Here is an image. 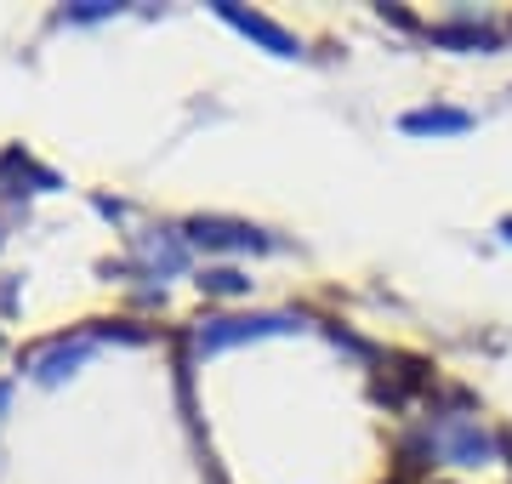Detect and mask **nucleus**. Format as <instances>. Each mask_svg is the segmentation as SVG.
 <instances>
[{
	"instance_id": "nucleus-1",
	"label": "nucleus",
	"mask_w": 512,
	"mask_h": 484,
	"mask_svg": "<svg viewBox=\"0 0 512 484\" xmlns=\"http://www.w3.org/2000/svg\"><path fill=\"white\" fill-rule=\"evenodd\" d=\"M302 319H313L308 308H256V314H205L194 325L177 331V359H211L222 348H245V342H262V336H291Z\"/></svg>"
},
{
	"instance_id": "nucleus-2",
	"label": "nucleus",
	"mask_w": 512,
	"mask_h": 484,
	"mask_svg": "<svg viewBox=\"0 0 512 484\" xmlns=\"http://www.w3.org/2000/svg\"><path fill=\"white\" fill-rule=\"evenodd\" d=\"M188 262H194V245L183 240V223H160V228H137L131 234V251L120 262H109V274H131V280H177Z\"/></svg>"
},
{
	"instance_id": "nucleus-3",
	"label": "nucleus",
	"mask_w": 512,
	"mask_h": 484,
	"mask_svg": "<svg viewBox=\"0 0 512 484\" xmlns=\"http://www.w3.org/2000/svg\"><path fill=\"white\" fill-rule=\"evenodd\" d=\"M183 240L205 257H274V251H285L279 234L245 223V217H188Z\"/></svg>"
},
{
	"instance_id": "nucleus-4",
	"label": "nucleus",
	"mask_w": 512,
	"mask_h": 484,
	"mask_svg": "<svg viewBox=\"0 0 512 484\" xmlns=\"http://www.w3.org/2000/svg\"><path fill=\"white\" fill-rule=\"evenodd\" d=\"M97 348H103V342L92 336V325H80V331H57V336H46V342H40V348H29V354H23L18 365H23L29 376H35L40 388H57V382L80 371V365H86V359H92Z\"/></svg>"
},
{
	"instance_id": "nucleus-5",
	"label": "nucleus",
	"mask_w": 512,
	"mask_h": 484,
	"mask_svg": "<svg viewBox=\"0 0 512 484\" xmlns=\"http://www.w3.org/2000/svg\"><path fill=\"white\" fill-rule=\"evenodd\" d=\"M52 188H63V177H57L52 166H40L23 143H6V149H0V205H6V211H23V200L52 194Z\"/></svg>"
},
{
	"instance_id": "nucleus-6",
	"label": "nucleus",
	"mask_w": 512,
	"mask_h": 484,
	"mask_svg": "<svg viewBox=\"0 0 512 484\" xmlns=\"http://www.w3.org/2000/svg\"><path fill=\"white\" fill-rule=\"evenodd\" d=\"M228 29H239L245 40H256L262 52H274V57H308V46H302V35H291L285 23H274L268 12H251V6H239V0H217L211 6Z\"/></svg>"
},
{
	"instance_id": "nucleus-7",
	"label": "nucleus",
	"mask_w": 512,
	"mask_h": 484,
	"mask_svg": "<svg viewBox=\"0 0 512 484\" xmlns=\"http://www.w3.org/2000/svg\"><path fill=\"white\" fill-rule=\"evenodd\" d=\"M421 40H433L439 52H501V29L490 18H473V12H450V18L427 23Z\"/></svg>"
},
{
	"instance_id": "nucleus-8",
	"label": "nucleus",
	"mask_w": 512,
	"mask_h": 484,
	"mask_svg": "<svg viewBox=\"0 0 512 484\" xmlns=\"http://www.w3.org/2000/svg\"><path fill=\"white\" fill-rule=\"evenodd\" d=\"M478 120L456 103H421V109H404L399 114V131L404 137H467Z\"/></svg>"
},
{
	"instance_id": "nucleus-9",
	"label": "nucleus",
	"mask_w": 512,
	"mask_h": 484,
	"mask_svg": "<svg viewBox=\"0 0 512 484\" xmlns=\"http://www.w3.org/2000/svg\"><path fill=\"white\" fill-rule=\"evenodd\" d=\"M194 285H200L211 302H239V297H251V285H256V280L245 274V268H234V262H205Z\"/></svg>"
},
{
	"instance_id": "nucleus-10",
	"label": "nucleus",
	"mask_w": 512,
	"mask_h": 484,
	"mask_svg": "<svg viewBox=\"0 0 512 484\" xmlns=\"http://www.w3.org/2000/svg\"><path fill=\"white\" fill-rule=\"evenodd\" d=\"M120 12V0H74L63 6V23H109Z\"/></svg>"
},
{
	"instance_id": "nucleus-11",
	"label": "nucleus",
	"mask_w": 512,
	"mask_h": 484,
	"mask_svg": "<svg viewBox=\"0 0 512 484\" xmlns=\"http://www.w3.org/2000/svg\"><path fill=\"white\" fill-rule=\"evenodd\" d=\"M92 211L109 217V223H131V205L126 200H109V194H92Z\"/></svg>"
},
{
	"instance_id": "nucleus-12",
	"label": "nucleus",
	"mask_w": 512,
	"mask_h": 484,
	"mask_svg": "<svg viewBox=\"0 0 512 484\" xmlns=\"http://www.w3.org/2000/svg\"><path fill=\"white\" fill-rule=\"evenodd\" d=\"M376 12H382V23H399L404 35H421V29H427V23H421L416 12H404V6H376Z\"/></svg>"
},
{
	"instance_id": "nucleus-13",
	"label": "nucleus",
	"mask_w": 512,
	"mask_h": 484,
	"mask_svg": "<svg viewBox=\"0 0 512 484\" xmlns=\"http://www.w3.org/2000/svg\"><path fill=\"white\" fill-rule=\"evenodd\" d=\"M18 217H23V211H6V205H0V245H6V228L18 223Z\"/></svg>"
},
{
	"instance_id": "nucleus-14",
	"label": "nucleus",
	"mask_w": 512,
	"mask_h": 484,
	"mask_svg": "<svg viewBox=\"0 0 512 484\" xmlns=\"http://www.w3.org/2000/svg\"><path fill=\"white\" fill-rule=\"evenodd\" d=\"M12 405V382H0V410Z\"/></svg>"
},
{
	"instance_id": "nucleus-15",
	"label": "nucleus",
	"mask_w": 512,
	"mask_h": 484,
	"mask_svg": "<svg viewBox=\"0 0 512 484\" xmlns=\"http://www.w3.org/2000/svg\"><path fill=\"white\" fill-rule=\"evenodd\" d=\"M501 240H507V245H512V217H501Z\"/></svg>"
},
{
	"instance_id": "nucleus-16",
	"label": "nucleus",
	"mask_w": 512,
	"mask_h": 484,
	"mask_svg": "<svg viewBox=\"0 0 512 484\" xmlns=\"http://www.w3.org/2000/svg\"><path fill=\"white\" fill-rule=\"evenodd\" d=\"M0 348H6V336H0Z\"/></svg>"
}]
</instances>
